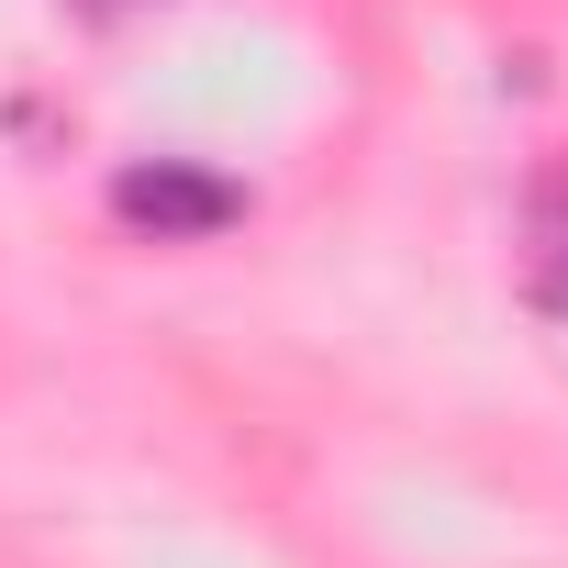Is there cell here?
Masks as SVG:
<instances>
[{"label":"cell","mask_w":568,"mask_h":568,"mask_svg":"<svg viewBox=\"0 0 568 568\" xmlns=\"http://www.w3.org/2000/svg\"><path fill=\"white\" fill-rule=\"evenodd\" d=\"M234 212H245V190L212 179V168H179V156L112 179V223H134V234H156V245H179V234H223Z\"/></svg>","instance_id":"cell-1"}]
</instances>
